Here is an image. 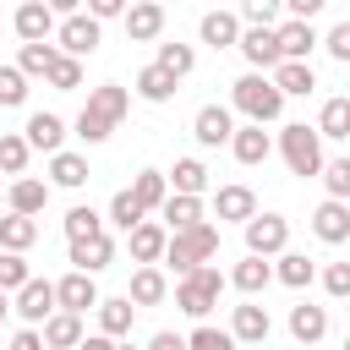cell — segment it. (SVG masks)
I'll list each match as a JSON object with an SVG mask.
<instances>
[{"label":"cell","mask_w":350,"mask_h":350,"mask_svg":"<svg viewBox=\"0 0 350 350\" xmlns=\"http://www.w3.org/2000/svg\"><path fill=\"white\" fill-rule=\"evenodd\" d=\"M126 109H131V93H126L120 82H98V88H88V104H82V115L71 120V131L93 148V142H104V137L126 120Z\"/></svg>","instance_id":"cell-1"},{"label":"cell","mask_w":350,"mask_h":350,"mask_svg":"<svg viewBox=\"0 0 350 350\" xmlns=\"http://www.w3.org/2000/svg\"><path fill=\"white\" fill-rule=\"evenodd\" d=\"M213 257H219V224H208V219H202V224H191V230L170 235L159 262H170V268H175V279H186V273L208 268Z\"/></svg>","instance_id":"cell-2"},{"label":"cell","mask_w":350,"mask_h":350,"mask_svg":"<svg viewBox=\"0 0 350 350\" xmlns=\"http://www.w3.org/2000/svg\"><path fill=\"white\" fill-rule=\"evenodd\" d=\"M230 104L246 115V126H273V120L284 115L279 88H273L268 77H257V71H246V77H235V82H230Z\"/></svg>","instance_id":"cell-3"},{"label":"cell","mask_w":350,"mask_h":350,"mask_svg":"<svg viewBox=\"0 0 350 350\" xmlns=\"http://www.w3.org/2000/svg\"><path fill=\"white\" fill-rule=\"evenodd\" d=\"M279 153H284V164H290V175H317L323 170V142H317V131L306 126V120H290V126H279Z\"/></svg>","instance_id":"cell-4"},{"label":"cell","mask_w":350,"mask_h":350,"mask_svg":"<svg viewBox=\"0 0 350 350\" xmlns=\"http://www.w3.org/2000/svg\"><path fill=\"white\" fill-rule=\"evenodd\" d=\"M219 290H224V273H219V268H197V273L175 279V306L202 323V317L219 306Z\"/></svg>","instance_id":"cell-5"},{"label":"cell","mask_w":350,"mask_h":350,"mask_svg":"<svg viewBox=\"0 0 350 350\" xmlns=\"http://www.w3.org/2000/svg\"><path fill=\"white\" fill-rule=\"evenodd\" d=\"M241 235H246V257H279V252H290V219L284 213H252L246 224H241Z\"/></svg>","instance_id":"cell-6"},{"label":"cell","mask_w":350,"mask_h":350,"mask_svg":"<svg viewBox=\"0 0 350 350\" xmlns=\"http://www.w3.org/2000/svg\"><path fill=\"white\" fill-rule=\"evenodd\" d=\"M98 38H104V33H98V22H93L88 11H71V16H60V22H55V38H49V44H55V55L82 60V55H93V49H98Z\"/></svg>","instance_id":"cell-7"},{"label":"cell","mask_w":350,"mask_h":350,"mask_svg":"<svg viewBox=\"0 0 350 350\" xmlns=\"http://www.w3.org/2000/svg\"><path fill=\"white\" fill-rule=\"evenodd\" d=\"M66 262H71V273L98 279V273L115 262V241H109V230H104V235H93V241H71V246H66Z\"/></svg>","instance_id":"cell-8"},{"label":"cell","mask_w":350,"mask_h":350,"mask_svg":"<svg viewBox=\"0 0 350 350\" xmlns=\"http://www.w3.org/2000/svg\"><path fill=\"white\" fill-rule=\"evenodd\" d=\"M104 295H98V279H88V273H66V279H55V312H71V317H82V312H93Z\"/></svg>","instance_id":"cell-9"},{"label":"cell","mask_w":350,"mask_h":350,"mask_svg":"<svg viewBox=\"0 0 350 350\" xmlns=\"http://www.w3.org/2000/svg\"><path fill=\"white\" fill-rule=\"evenodd\" d=\"M11 27H16L22 44H49V38H55V11H49V0H22L16 16H11Z\"/></svg>","instance_id":"cell-10"},{"label":"cell","mask_w":350,"mask_h":350,"mask_svg":"<svg viewBox=\"0 0 350 350\" xmlns=\"http://www.w3.org/2000/svg\"><path fill=\"white\" fill-rule=\"evenodd\" d=\"M11 312H16L27 328H44V317L55 312V284H49V279H27V284L16 290V301H11Z\"/></svg>","instance_id":"cell-11"},{"label":"cell","mask_w":350,"mask_h":350,"mask_svg":"<svg viewBox=\"0 0 350 350\" xmlns=\"http://www.w3.org/2000/svg\"><path fill=\"white\" fill-rule=\"evenodd\" d=\"M235 345H268V334H273V323H268V306H257V301H241L235 312H230V328H224Z\"/></svg>","instance_id":"cell-12"},{"label":"cell","mask_w":350,"mask_h":350,"mask_svg":"<svg viewBox=\"0 0 350 350\" xmlns=\"http://www.w3.org/2000/svg\"><path fill=\"white\" fill-rule=\"evenodd\" d=\"M44 208H49V186H44V180H33V175H16V180H5V213L38 219Z\"/></svg>","instance_id":"cell-13"},{"label":"cell","mask_w":350,"mask_h":350,"mask_svg":"<svg viewBox=\"0 0 350 350\" xmlns=\"http://www.w3.org/2000/svg\"><path fill=\"white\" fill-rule=\"evenodd\" d=\"M120 22H126V38H131V44H153V38L164 33V5H159V0H131Z\"/></svg>","instance_id":"cell-14"},{"label":"cell","mask_w":350,"mask_h":350,"mask_svg":"<svg viewBox=\"0 0 350 350\" xmlns=\"http://www.w3.org/2000/svg\"><path fill=\"white\" fill-rule=\"evenodd\" d=\"M268 82L279 88V98H306V93H317V71H312V60H279V66L268 71Z\"/></svg>","instance_id":"cell-15"},{"label":"cell","mask_w":350,"mask_h":350,"mask_svg":"<svg viewBox=\"0 0 350 350\" xmlns=\"http://www.w3.org/2000/svg\"><path fill=\"white\" fill-rule=\"evenodd\" d=\"M22 142H27V153H60V142H66V120L49 115V109H38V115H27Z\"/></svg>","instance_id":"cell-16"},{"label":"cell","mask_w":350,"mask_h":350,"mask_svg":"<svg viewBox=\"0 0 350 350\" xmlns=\"http://www.w3.org/2000/svg\"><path fill=\"white\" fill-rule=\"evenodd\" d=\"M235 49L246 55V66H252L257 77H268V71L279 66V44H273V33H262V27H241Z\"/></svg>","instance_id":"cell-17"},{"label":"cell","mask_w":350,"mask_h":350,"mask_svg":"<svg viewBox=\"0 0 350 350\" xmlns=\"http://www.w3.org/2000/svg\"><path fill=\"white\" fill-rule=\"evenodd\" d=\"M230 131H235V115H230L224 104H202V109H197V120H191V137H197L202 148H224V142H230Z\"/></svg>","instance_id":"cell-18"},{"label":"cell","mask_w":350,"mask_h":350,"mask_svg":"<svg viewBox=\"0 0 350 350\" xmlns=\"http://www.w3.org/2000/svg\"><path fill=\"white\" fill-rule=\"evenodd\" d=\"M230 153H235V164L257 170V164H268V153H273V137H268L262 126H235V131H230Z\"/></svg>","instance_id":"cell-19"},{"label":"cell","mask_w":350,"mask_h":350,"mask_svg":"<svg viewBox=\"0 0 350 350\" xmlns=\"http://www.w3.org/2000/svg\"><path fill=\"white\" fill-rule=\"evenodd\" d=\"M164 224H153V219H142L137 230H126V246H131V262L137 268H159V257H164Z\"/></svg>","instance_id":"cell-20"},{"label":"cell","mask_w":350,"mask_h":350,"mask_svg":"<svg viewBox=\"0 0 350 350\" xmlns=\"http://www.w3.org/2000/svg\"><path fill=\"white\" fill-rule=\"evenodd\" d=\"M213 213H219V224H246L257 213L252 186H213Z\"/></svg>","instance_id":"cell-21"},{"label":"cell","mask_w":350,"mask_h":350,"mask_svg":"<svg viewBox=\"0 0 350 350\" xmlns=\"http://www.w3.org/2000/svg\"><path fill=\"white\" fill-rule=\"evenodd\" d=\"M312 235H317L323 246H345V241H350V202H323V208L312 213Z\"/></svg>","instance_id":"cell-22"},{"label":"cell","mask_w":350,"mask_h":350,"mask_svg":"<svg viewBox=\"0 0 350 350\" xmlns=\"http://www.w3.org/2000/svg\"><path fill=\"white\" fill-rule=\"evenodd\" d=\"M93 312H98V334H104V339H115V345L131 339V317H137V306H131L126 295H109V301H98Z\"/></svg>","instance_id":"cell-23"},{"label":"cell","mask_w":350,"mask_h":350,"mask_svg":"<svg viewBox=\"0 0 350 350\" xmlns=\"http://www.w3.org/2000/svg\"><path fill=\"white\" fill-rule=\"evenodd\" d=\"M273 44H279V60H306L317 49V33H312V22H279Z\"/></svg>","instance_id":"cell-24"},{"label":"cell","mask_w":350,"mask_h":350,"mask_svg":"<svg viewBox=\"0 0 350 350\" xmlns=\"http://www.w3.org/2000/svg\"><path fill=\"white\" fill-rule=\"evenodd\" d=\"M202 197H164V208H159V219H164V235H180V230H191V224H202Z\"/></svg>","instance_id":"cell-25"},{"label":"cell","mask_w":350,"mask_h":350,"mask_svg":"<svg viewBox=\"0 0 350 350\" xmlns=\"http://www.w3.org/2000/svg\"><path fill=\"white\" fill-rule=\"evenodd\" d=\"M224 284H235V290H241L246 301H257V295H262V290L273 284V268H268L262 257H241V262L230 268V279H224Z\"/></svg>","instance_id":"cell-26"},{"label":"cell","mask_w":350,"mask_h":350,"mask_svg":"<svg viewBox=\"0 0 350 350\" xmlns=\"http://www.w3.org/2000/svg\"><path fill=\"white\" fill-rule=\"evenodd\" d=\"M323 334H328V306H312V301L290 306V339L295 345H317Z\"/></svg>","instance_id":"cell-27"},{"label":"cell","mask_w":350,"mask_h":350,"mask_svg":"<svg viewBox=\"0 0 350 350\" xmlns=\"http://www.w3.org/2000/svg\"><path fill=\"white\" fill-rule=\"evenodd\" d=\"M38 339H44V350H77V345H82V317H71V312H49L44 328H38Z\"/></svg>","instance_id":"cell-28"},{"label":"cell","mask_w":350,"mask_h":350,"mask_svg":"<svg viewBox=\"0 0 350 350\" xmlns=\"http://www.w3.org/2000/svg\"><path fill=\"white\" fill-rule=\"evenodd\" d=\"M312 131H317V142H323V137H328V142H345V137H350V98H345V93L323 98V115H317Z\"/></svg>","instance_id":"cell-29"},{"label":"cell","mask_w":350,"mask_h":350,"mask_svg":"<svg viewBox=\"0 0 350 350\" xmlns=\"http://www.w3.org/2000/svg\"><path fill=\"white\" fill-rule=\"evenodd\" d=\"M49 180H55V186H66V191H77V186H88V180H93V170H88V159H82V153L60 148V153H49Z\"/></svg>","instance_id":"cell-30"},{"label":"cell","mask_w":350,"mask_h":350,"mask_svg":"<svg viewBox=\"0 0 350 350\" xmlns=\"http://www.w3.org/2000/svg\"><path fill=\"white\" fill-rule=\"evenodd\" d=\"M164 186H170L175 197H202V191H208V164H202V159H175V170L164 175Z\"/></svg>","instance_id":"cell-31"},{"label":"cell","mask_w":350,"mask_h":350,"mask_svg":"<svg viewBox=\"0 0 350 350\" xmlns=\"http://www.w3.org/2000/svg\"><path fill=\"white\" fill-rule=\"evenodd\" d=\"M273 268V279L284 284V290H306L312 279H317V262L306 257V252H279V262H268Z\"/></svg>","instance_id":"cell-32"},{"label":"cell","mask_w":350,"mask_h":350,"mask_svg":"<svg viewBox=\"0 0 350 350\" xmlns=\"http://www.w3.org/2000/svg\"><path fill=\"white\" fill-rule=\"evenodd\" d=\"M197 33H202V44H213V49H235V38H241V22H235V11H202Z\"/></svg>","instance_id":"cell-33"},{"label":"cell","mask_w":350,"mask_h":350,"mask_svg":"<svg viewBox=\"0 0 350 350\" xmlns=\"http://www.w3.org/2000/svg\"><path fill=\"white\" fill-rule=\"evenodd\" d=\"M126 191H131V202H137L142 213H159V208H164V197H170L164 170H137V180H131Z\"/></svg>","instance_id":"cell-34"},{"label":"cell","mask_w":350,"mask_h":350,"mask_svg":"<svg viewBox=\"0 0 350 350\" xmlns=\"http://www.w3.org/2000/svg\"><path fill=\"white\" fill-rule=\"evenodd\" d=\"M164 295H170L164 268H137V273H131V290H126V301H131V306H159Z\"/></svg>","instance_id":"cell-35"},{"label":"cell","mask_w":350,"mask_h":350,"mask_svg":"<svg viewBox=\"0 0 350 350\" xmlns=\"http://www.w3.org/2000/svg\"><path fill=\"white\" fill-rule=\"evenodd\" d=\"M38 241V219H22V213H0V252H16L27 257V246Z\"/></svg>","instance_id":"cell-36"},{"label":"cell","mask_w":350,"mask_h":350,"mask_svg":"<svg viewBox=\"0 0 350 350\" xmlns=\"http://www.w3.org/2000/svg\"><path fill=\"white\" fill-rule=\"evenodd\" d=\"M153 66L164 71V77H191V66H197V49L191 44H159V55H153Z\"/></svg>","instance_id":"cell-37"},{"label":"cell","mask_w":350,"mask_h":350,"mask_svg":"<svg viewBox=\"0 0 350 350\" xmlns=\"http://www.w3.org/2000/svg\"><path fill=\"white\" fill-rule=\"evenodd\" d=\"M131 88H137V98H148V104H170V98H175V77H164L159 66H142Z\"/></svg>","instance_id":"cell-38"},{"label":"cell","mask_w":350,"mask_h":350,"mask_svg":"<svg viewBox=\"0 0 350 350\" xmlns=\"http://www.w3.org/2000/svg\"><path fill=\"white\" fill-rule=\"evenodd\" d=\"M235 22H241V27H262V33H273V27L284 22V11H279V0H246V5L235 11Z\"/></svg>","instance_id":"cell-39"},{"label":"cell","mask_w":350,"mask_h":350,"mask_svg":"<svg viewBox=\"0 0 350 350\" xmlns=\"http://www.w3.org/2000/svg\"><path fill=\"white\" fill-rule=\"evenodd\" d=\"M93 235H104V213L88 208V202H77L66 213V241H93Z\"/></svg>","instance_id":"cell-40"},{"label":"cell","mask_w":350,"mask_h":350,"mask_svg":"<svg viewBox=\"0 0 350 350\" xmlns=\"http://www.w3.org/2000/svg\"><path fill=\"white\" fill-rule=\"evenodd\" d=\"M27 142H22V131H0V175H27Z\"/></svg>","instance_id":"cell-41"},{"label":"cell","mask_w":350,"mask_h":350,"mask_svg":"<svg viewBox=\"0 0 350 350\" xmlns=\"http://www.w3.org/2000/svg\"><path fill=\"white\" fill-rule=\"evenodd\" d=\"M323 186H328V202H350V159H323Z\"/></svg>","instance_id":"cell-42"},{"label":"cell","mask_w":350,"mask_h":350,"mask_svg":"<svg viewBox=\"0 0 350 350\" xmlns=\"http://www.w3.org/2000/svg\"><path fill=\"white\" fill-rule=\"evenodd\" d=\"M49 66H55V44H22V55H16L22 77H49Z\"/></svg>","instance_id":"cell-43"},{"label":"cell","mask_w":350,"mask_h":350,"mask_svg":"<svg viewBox=\"0 0 350 350\" xmlns=\"http://www.w3.org/2000/svg\"><path fill=\"white\" fill-rule=\"evenodd\" d=\"M104 219H109V224H115V230H137V224H142V219H148V213H142V208H137V202H131V191H126V186H120V191H115V197H109V213H104Z\"/></svg>","instance_id":"cell-44"},{"label":"cell","mask_w":350,"mask_h":350,"mask_svg":"<svg viewBox=\"0 0 350 350\" xmlns=\"http://www.w3.org/2000/svg\"><path fill=\"white\" fill-rule=\"evenodd\" d=\"M27 279H33L27 257H16V252H0V295H16Z\"/></svg>","instance_id":"cell-45"},{"label":"cell","mask_w":350,"mask_h":350,"mask_svg":"<svg viewBox=\"0 0 350 350\" xmlns=\"http://www.w3.org/2000/svg\"><path fill=\"white\" fill-rule=\"evenodd\" d=\"M55 93H77L82 88V60H66V55H55V66H49V77H44Z\"/></svg>","instance_id":"cell-46"},{"label":"cell","mask_w":350,"mask_h":350,"mask_svg":"<svg viewBox=\"0 0 350 350\" xmlns=\"http://www.w3.org/2000/svg\"><path fill=\"white\" fill-rule=\"evenodd\" d=\"M186 350H241L224 328H213V323H197L191 334H186Z\"/></svg>","instance_id":"cell-47"},{"label":"cell","mask_w":350,"mask_h":350,"mask_svg":"<svg viewBox=\"0 0 350 350\" xmlns=\"http://www.w3.org/2000/svg\"><path fill=\"white\" fill-rule=\"evenodd\" d=\"M0 104H5V109H22V104H27V77H22L16 66H0Z\"/></svg>","instance_id":"cell-48"},{"label":"cell","mask_w":350,"mask_h":350,"mask_svg":"<svg viewBox=\"0 0 350 350\" xmlns=\"http://www.w3.org/2000/svg\"><path fill=\"white\" fill-rule=\"evenodd\" d=\"M323 290H328L334 301H345V295H350V262H328V268H323Z\"/></svg>","instance_id":"cell-49"},{"label":"cell","mask_w":350,"mask_h":350,"mask_svg":"<svg viewBox=\"0 0 350 350\" xmlns=\"http://www.w3.org/2000/svg\"><path fill=\"white\" fill-rule=\"evenodd\" d=\"M323 44H328V55H334L339 66H350V22H339V27H334Z\"/></svg>","instance_id":"cell-50"},{"label":"cell","mask_w":350,"mask_h":350,"mask_svg":"<svg viewBox=\"0 0 350 350\" xmlns=\"http://www.w3.org/2000/svg\"><path fill=\"white\" fill-rule=\"evenodd\" d=\"M279 11H284V22H312V16L323 11V0H284Z\"/></svg>","instance_id":"cell-51"},{"label":"cell","mask_w":350,"mask_h":350,"mask_svg":"<svg viewBox=\"0 0 350 350\" xmlns=\"http://www.w3.org/2000/svg\"><path fill=\"white\" fill-rule=\"evenodd\" d=\"M88 16H93V22L104 27V22H115V16H126V0H93V5H88Z\"/></svg>","instance_id":"cell-52"},{"label":"cell","mask_w":350,"mask_h":350,"mask_svg":"<svg viewBox=\"0 0 350 350\" xmlns=\"http://www.w3.org/2000/svg\"><path fill=\"white\" fill-rule=\"evenodd\" d=\"M148 350H186V334H175V328H159V334L148 339Z\"/></svg>","instance_id":"cell-53"},{"label":"cell","mask_w":350,"mask_h":350,"mask_svg":"<svg viewBox=\"0 0 350 350\" xmlns=\"http://www.w3.org/2000/svg\"><path fill=\"white\" fill-rule=\"evenodd\" d=\"M11 350H44L38 328H16V334H11Z\"/></svg>","instance_id":"cell-54"},{"label":"cell","mask_w":350,"mask_h":350,"mask_svg":"<svg viewBox=\"0 0 350 350\" xmlns=\"http://www.w3.org/2000/svg\"><path fill=\"white\" fill-rule=\"evenodd\" d=\"M77 350H120V345H115V339H104V334H82V345H77Z\"/></svg>","instance_id":"cell-55"},{"label":"cell","mask_w":350,"mask_h":350,"mask_svg":"<svg viewBox=\"0 0 350 350\" xmlns=\"http://www.w3.org/2000/svg\"><path fill=\"white\" fill-rule=\"evenodd\" d=\"M5 312H11V301H5V295H0V323H5Z\"/></svg>","instance_id":"cell-56"},{"label":"cell","mask_w":350,"mask_h":350,"mask_svg":"<svg viewBox=\"0 0 350 350\" xmlns=\"http://www.w3.org/2000/svg\"><path fill=\"white\" fill-rule=\"evenodd\" d=\"M0 213H5V180H0Z\"/></svg>","instance_id":"cell-57"},{"label":"cell","mask_w":350,"mask_h":350,"mask_svg":"<svg viewBox=\"0 0 350 350\" xmlns=\"http://www.w3.org/2000/svg\"><path fill=\"white\" fill-rule=\"evenodd\" d=\"M120 350H131V345H120Z\"/></svg>","instance_id":"cell-58"}]
</instances>
